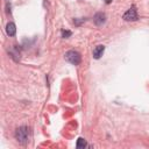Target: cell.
I'll use <instances>...</instances> for the list:
<instances>
[{
    "label": "cell",
    "instance_id": "obj_1",
    "mask_svg": "<svg viewBox=\"0 0 149 149\" xmlns=\"http://www.w3.org/2000/svg\"><path fill=\"white\" fill-rule=\"evenodd\" d=\"M64 58H65L69 63H71V64H73V65H78V64L80 63V59H81L79 52H77V51H74V50L68 51V52L65 54Z\"/></svg>",
    "mask_w": 149,
    "mask_h": 149
},
{
    "label": "cell",
    "instance_id": "obj_5",
    "mask_svg": "<svg viewBox=\"0 0 149 149\" xmlns=\"http://www.w3.org/2000/svg\"><path fill=\"white\" fill-rule=\"evenodd\" d=\"M104 51H105V47L104 45H97L94 49H93V57L95 58V59H99L101 56H102V54H104Z\"/></svg>",
    "mask_w": 149,
    "mask_h": 149
},
{
    "label": "cell",
    "instance_id": "obj_3",
    "mask_svg": "<svg viewBox=\"0 0 149 149\" xmlns=\"http://www.w3.org/2000/svg\"><path fill=\"white\" fill-rule=\"evenodd\" d=\"M123 20L125 21H136L137 20V12L135 6H132L125 14H123Z\"/></svg>",
    "mask_w": 149,
    "mask_h": 149
},
{
    "label": "cell",
    "instance_id": "obj_7",
    "mask_svg": "<svg viewBox=\"0 0 149 149\" xmlns=\"http://www.w3.org/2000/svg\"><path fill=\"white\" fill-rule=\"evenodd\" d=\"M76 147H77L78 149H81V148H85V147H86V141H85L84 139H81V137H79V139L77 140V144H76Z\"/></svg>",
    "mask_w": 149,
    "mask_h": 149
},
{
    "label": "cell",
    "instance_id": "obj_2",
    "mask_svg": "<svg viewBox=\"0 0 149 149\" xmlns=\"http://www.w3.org/2000/svg\"><path fill=\"white\" fill-rule=\"evenodd\" d=\"M15 137H16V140L20 143L24 144L27 142V140H28V129H27V127H20V128H17L16 132H15Z\"/></svg>",
    "mask_w": 149,
    "mask_h": 149
},
{
    "label": "cell",
    "instance_id": "obj_8",
    "mask_svg": "<svg viewBox=\"0 0 149 149\" xmlns=\"http://www.w3.org/2000/svg\"><path fill=\"white\" fill-rule=\"evenodd\" d=\"M71 31L70 30H62V36L64 37V38H68L69 36H71Z\"/></svg>",
    "mask_w": 149,
    "mask_h": 149
},
{
    "label": "cell",
    "instance_id": "obj_6",
    "mask_svg": "<svg viewBox=\"0 0 149 149\" xmlns=\"http://www.w3.org/2000/svg\"><path fill=\"white\" fill-rule=\"evenodd\" d=\"M6 33H7V35H9V36H14L15 33H16V26H15V23L8 22L7 26H6Z\"/></svg>",
    "mask_w": 149,
    "mask_h": 149
},
{
    "label": "cell",
    "instance_id": "obj_9",
    "mask_svg": "<svg viewBox=\"0 0 149 149\" xmlns=\"http://www.w3.org/2000/svg\"><path fill=\"white\" fill-rule=\"evenodd\" d=\"M104 1H105V2H106V3H111V2H112V1H113V0H104Z\"/></svg>",
    "mask_w": 149,
    "mask_h": 149
},
{
    "label": "cell",
    "instance_id": "obj_4",
    "mask_svg": "<svg viewBox=\"0 0 149 149\" xmlns=\"http://www.w3.org/2000/svg\"><path fill=\"white\" fill-rule=\"evenodd\" d=\"M94 23L97 24V26H101V24H104L105 23V21H106V15L104 14V13H97L95 15H94Z\"/></svg>",
    "mask_w": 149,
    "mask_h": 149
}]
</instances>
